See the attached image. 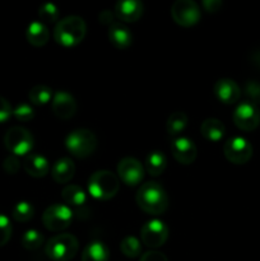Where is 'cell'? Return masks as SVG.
Here are the masks:
<instances>
[{"mask_svg": "<svg viewBox=\"0 0 260 261\" xmlns=\"http://www.w3.org/2000/svg\"><path fill=\"white\" fill-rule=\"evenodd\" d=\"M171 17L181 27H193L200 20L201 10L194 0H176L171 7Z\"/></svg>", "mask_w": 260, "mask_h": 261, "instance_id": "ba28073f", "label": "cell"}, {"mask_svg": "<svg viewBox=\"0 0 260 261\" xmlns=\"http://www.w3.org/2000/svg\"><path fill=\"white\" fill-rule=\"evenodd\" d=\"M168 227L160 219H150L143 224L140 229V240L149 249H158L163 246L168 239Z\"/></svg>", "mask_w": 260, "mask_h": 261, "instance_id": "9c48e42d", "label": "cell"}, {"mask_svg": "<svg viewBox=\"0 0 260 261\" xmlns=\"http://www.w3.org/2000/svg\"><path fill=\"white\" fill-rule=\"evenodd\" d=\"M12 216L14 221L20 222V223H25V222L31 221L35 216V208L28 201H19L14 205L12 211Z\"/></svg>", "mask_w": 260, "mask_h": 261, "instance_id": "4316f807", "label": "cell"}, {"mask_svg": "<svg viewBox=\"0 0 260 261\" xmlns=\"http://www.w3.org/2000/svg\"><path fill=\"white\" fill-rule=\"evenodd\" d=\"M109 40L111 42V45L114 47L119 48V50H122V48H126L132 45L133 41V35L130 32L129 28L121 22H115L112 23L109 27Z\"/></svg>", "mask_w": 260, "mask_h": 261, "instance_id": "ac0fdd59", "label": "cell"}, {"mask_svg": "<svg viewBox=\"0 0 260 261\" xmlns=\"http://www.w3.org/2000/svg\"><path fill=\"white\" fill-rule=\"evenodd\" d=\"M214 94L217 98L226 105H233L241 97V88L239 84L229 78L218 79L214 84Z\"/></svg>", "mask_w": 260, "mask_h": 261, "instance_id": "2e32d148", "label": "cell"}, {"mask_svg": "<svg viewBox=\"0 0 260 261\" xmlns=\"http://www.w3.org/2000/svg\"><path fill=\"white\" fill-rule=\"evenodd\" d=\"M188 124V115L184 111H175L168 116L167 122H166V130L171 137H177L186 129Z\"/></svg>", "mask_w": 260, "mask_h": 261, "instance_id": "cb8c5ba5", "label": "cell"}, {"mask_svg": "<svg viewBox=\"0 0 260 261\" xmlns=\"http://www.w3.org/2000/svg\"><path fill=\"white\" fill-rule=\"evenodd\" d=\"M139 261H168V259L163 252L157 251V250H150V251L144 252Z\"/></svg>", "mask_w": 260, "mask_h": 261, "instance_id": "d590c367", "label": "cell"}, {"mask_svg": "<svg viewBox=\"0 0 260 261\" xmlns=\"http://www.w3.org/2000/svg\"><path fill=\"white\" fill-rule=\"evenodd\" d=\"M117 177L127 186H137L144 178L145 168L134 157H124L117 165Z\"/></svg>", "mask_w": 260, "mask_h": 261, "instance_id": "7c38bea8", "label": "cell"}, {"mask_svg": "<svg viewBox=\"0 0 260 261\" xmlns=\"http://www.w3.org/2000/svg\"><path fill=\"white\" fill-rule=\"evenodd\" d=\"M232 119L240 130L252 132L260 125V110L252 102L244 101L235 109Z\"/></svg>", "mask_w": 260, "mask_h": 261, "instance_id": "8fae6325", "label": "cell"}, {"mask_svg": "<svg viewBox=\"0 0 260 261\" xmlns=\"http://www.w3.org/2000/svg\"><path fill=\"white\" fill-rule=\"evenodd\" d=\"M79 250V242L74 234L60 233L51 237L45 247V252L53 261H70Z\"/></svg>", "mask_w": 260, "mask_h": 261, "instance_id": "5b68a950", "label": "cell"}, {"mask_svg": "<svg viewBox=\"0 0 260 261\" xmlns=\"http://www.w3.org/2000/svg\"><path fill=\"white\" fill-rule=\"evenodd\" d=\"M13 115H14V117L18 121L27 122L31 121V120L35 117V110L32 109L31 105L22 102V103L17 105V106L13 109Z\"/></svg>", "mask_w": 260, "mask_h": 261, "instance_id": "1f68e13d", "label": "cell"}, {"mask_svg": "<svg viewBox=\"0 0 260 261\" xmlns=\"http://www.w3.org/2000/svg\"><path fill=\"white\" fill-rule=\"evenodd\" d=\"M3 168H4V171L8 175H15V173H18V171L20 168V162L17 155H8L4 160V162H3Z\"/></svg>", "mask_w": 260, "mask_h": 261, "instance_id": "836d02e7", "label": "cell"}, {"mask_svg": "<svg viewBox=\"0 0 260 261\" xmlns=\"http://www.w3.org/2000/svg\"><path fill=\"white\" fill-rule=\"evenodd\" d=\"M110 251L101 241H93L84 247L82 261H109Z\"/></svg>", "mask_w": 260, "mask_h": 261, "instance_id": "7402d4cb", "label": "cell"}, {"mask_svg": "<svg viewBox=\"0 0 260 261\" xmlns=\"http://www.w3.org/2000/svg\"><path fill=\"white\" fill-rule=\"evenodd\" d=\"M43 234L36 229H28L22 236V246L28 251H35L43 245Z\"/></svg>", "mask_w": 260, "mask_h": 261, "instance_id": "f1b7e54d", "label": "cell"}, {"mask_svg": "<svg viewBox=\"0 0 260 261\" xmlns=\"http://www.w3.org/2000/svg\"><path fill=\"white\" fill-rule=\"evenodd\" d=\"M13 115V109L10 102L7 98L0 96V124L8 121Z\"/></svg>", "mask_w": 260, "mask_h": 261, "instance_id": "e575fe53", "label": "cell"}, {"mask_svg": "<svg viewBox=\"0 0 260 261\" xmlns=\"http://www.w3.org/2000/svg\"><path fill=\"white\" fill-rule=\"evenodd\" d=\"M171 153L173 158L181 165H191L196 160L198 149L195 143L186 137H178L171 143Z\"/></svg>", "mask_w": 260, "mask_h": 261, "instance_id": "4fadbf2b", "label": "cell"}, {"mask_svg": "<svg viewBox=\"0 0 260 261\" xmlns=\"http://www.w3.org/2000/svg\"><path fill=\"white\" fill-rule=\"evenodd\" d=\"M166 167H167V158L163 154V152L154 150V152H150L145 158V171L153 177L162 175Z\"/></svg>", "mask_w": 260, "mask_h": 261, "instance_id": "603a6c76", "label": "cell"}, {"mask_svg": "<svg viewBox=\"0 0 260 261\" xmlns=\"http://www.w3.org/2000/svg\"><path fill=\"white\" fill-rule=\"evenodd\" d=\"M119 177L111 171H96L88 178L89 194L98 200H110L119 193Z\"/></svg>", "mask_w": 260, "mask_h": 261, "instance_id": "3957f363", "label": "cell"}, {"mask_svg": "<svg viewBox=\"0 0 260 261\" xmlns=\"http://www.w3.org/2000/svg\"><path fill=\"white\" fill-rule=\"evenodd\" d=\"M244 93L254 105H260V82L250 79L244 84Z\"/></svg>", "mask_w": 260, "mask_h": 261, "instance_id": "4dcf8cb0", "label": "cell"}, {"mask_svg": "<svg viewBox=\"0 0 260 261\" xmlns=\"http://www.w3.org/2000/svg\"><path fill=\"white\" fill-rule=\"evenodd\" d=\"M138 206L148 214H163L168 208V195L163 186L155 181H148L143 184L135 195Z\"/></svg>", "mask_w": 260, "mask_h": 261, "instance_id": "6da1fadb", "label": "cell"}, {"mask_svg": "<svg viewBox=\"0 0 260 261\" xmlns=\"http://www.w3.org/2000/svg\"><path fill=\"white\" fill-rule=\"evenodd\" d=\"M4 145L12 154L27 155L35 145L32 133L23 126H13L5 133Z\"/></svg>", "mask_w": 260, "mask_h": 261, "instance_id": "8992f818", "label": "cell"}, {"mask_svg": "<svg viewBox=\"0 0 260 261\" xmlns=\"http://www.w3.org/2000/svg\"><path fill=\"white\" fill-rule=\"evenodd\" d=\"M73 221V212L65 204H51L42 214V223L51 232H60L68 228Z\"/></svg>", "mask_w": 260, "mask_h": 261, "instance_id": "52a82bcc", "label": "cell"}, {"mask_svg": "<svg viewBox=\"0 0 260 261\" xmlns=\"http://www.w3.org/2000/svg\"><path fill=\"white\" fill-rule=\"evenodd\" d=\"M115 19H116V17H115V13L111 12V10H109V9H103L98 14L99 23H101V24H103V25H109V27H110L112 23L116 22Z\"/></svg>", "mask_w": 260, "mask_h": 261, "instance_id": "8d00e7d4", "label": "cell"}, {"mask_svg": "<svg viewBox=\"0 0 260 261\" xmlns=\"http://www.w3.org/2000/svg\"><path fill=\"white\" fill-rule=\"evenodd\" d=\"M75 175V163L69 157H63L54 163L51 176L58 184H66Z\"/></svg>", "mask_w": 260, "mask_h": 261, "instance_id": "d6986e66", "label": "cell"}, {"mask_svg": "<svg viewBox=\"0 0 260 261\" xmlns=\"http://www.w3.org/2000/svg\"><path fill=\"white\" fill-rule=\"evenodd\" d=\"M53 97V89L48 86H45V84H37V86L32 87L28 92L30 101L33 105H38V106H42V105L50 102Z\"/></svg>", "mask_w": 260, "mask_h": 261, "instance_id": "484cf974", "label": "cell"}, {"mask_svg": "<svg viewBox=\"0 0 260 261\" xmlns=\"http://www.w3.org/2000/svg\"><path fill=\"white\" fill-rule=\"evenodd\" d=\"M87 33V24L79 15H69L55 24L54 37L60 45L73 47L84 40Z\"/></svg>", "mask_w": 260, "mask_h": 261, "instance_id": "7a4b0ae2", "label": "cell"}, {"mask_svg": "<svg viewBox=\"0 0 260 261\" xmlns=\"http://www.w3.org/2000/svg\"><path fill=\"white\" fill-rule=\"evenodd\" d=\"M223 153L227 161L233 165H245L252 157V145L244 137L229 138L223 145Z\"/></svg>", "mask_w": 260, "mask_h": 261, "instance_id": "30bf717a", "label": "cell"}, {"mask_svg": "<svg viewBox=\"0 0 260 261\" xmlns=\"http://www.w3.org/2000/svg\"><path fill=\"white\" fill-rule=\"evenodd\" d=\"M61 196H63V200L68 204V206H81L87 200L84 190L79 185H75V184H69V185H66L63 189V191H61Z\"/></svg>", "mask_w": 260, "mask_h": 261, "instance_id": "d4e9b609", "label": "cell"}, {"mask_svg": "<svg viewBox=\"0 0 260 261\" xmlns=\"http://www.w3.org/2000/svg\"><path fill=\"white\" fill-rule=\"evenodd\" d=\"M12 223L10 219L4 214H0V247L7 245L12 237Z\"/></svg>", "mask_w": 260, "mask_h": 261, "instance_id": "d6a6232c", "label": "cell"}, {"mask_svg": "<svg viewBox=\"0 0 260 261\" xmlns=\"http://www.w3.org/2000/svg\"><path fill=\"white\" fill-rule=\"evenodd\" d=\"M120 250L126 257H138L142 254V245L140 241L134 236H126L120 242Z\"/></svg>", "mask_w": 260, "mask_h": 261, "instance_id": "83f0119b", "label": "cell"}, {"mask_svg": "<svg viewBox=\"0 0 260 261\" xmlns=\"http://www.w3.org/2000/svg\"><path fill=\"white\" fill-rule=\"evenodd\" d=\"M203 8L208 13H216L218 10H221V8L223 7V2L222 0H204Z\"/></svg>", "mask_w": 260, "mask_h": 261, "instance_id": "74e56055", "label": "cell"}, {"mask_svg": "<svg viewBox=\"0 0 260 261\" xmlns=\"http://www.w3.org/2000/svg\"><path fill=\"white\" fill-rule=\"evenodd\" d=\"M98 145L96 134L89 129H75L65 138V147L74 157L87 158L93 154Z\"/></svg>", "mask_w": 260, "mask_h": 261, "instance_id": "277c9868", "label": "cell"}, {"mask_svg": "<svg viewBox=\"0 0 260 261\" xmlns=\"http://www.w3.org/2000/svg\"><path fill=\"white\" fill-rule=\"evenodd\" d=\"M38 17L42 20V23H58L60 12L59 8L53 3H45L38 9Z\"/></svg>", "mask_w": 260, "mask_h": 261, "instance_id": "f546056e", "label": "cell"}, {"mask_svg": "<svg viewBox=\"0 0 260 261\" xmlns=\"http://www.w3.org/2000/svg\"><path fill=\"white\" fill-rule=\"evenodd\" d=\"M23 168L30 176L36 178L45 177L50 171V163L48 160L42 154L38 153H30L24 157L23 161Z\"/></svg>", "mask_w": 260, "mask_h": 261, "instance_id": "e0dca14e", "label": "cell"}, {"mask_svg": "<svg viewBox=\"0 0 260 261\" xmlns=\"http://www.w3.org/2000/svg\"><path fill=\"white\" fill-rule=\"evenodd\" d=\"M144 5L139 0H120L115 4V17L120 22L133 23L142 18Z\"/></svg>", "mask_w": 260, "mask_h": 261, "instance_id": "9a60e30c", "label": "cell"}, {"mask_svg": "<svg viewBox=\"0 0 260 261\" xmlns=\"http://www.w3.org/2000/svg\"><path fill=\"white\" fill-rule=\"evenodd\" d=\"M251 63L254 64L256 68H260V50H255L254 53L251 54V58H250Z\"/></svg>", "mask_w": 260, "mask_h": 261, "instance_id": "f35d334b", "label": "cell"}, {"mask_svg": "<svg viewBox=\"0 0 260 261\" xmlns=\"http://www.w3.org/2000/svg\"><path fill=\"white\" fill-rule=\"evenodd\" d=\"M78 110L75 98L66 91H58L53 97V112L60 120H69Z\"/></svg>", "mask_w": 260, "mask_h": 261, "instance_id": "5bb4252c", "label": "cell"}, {"mask_svg": "<svg viewBox=\"0 0 260 261\" xmlns=\"http://www.w3.org/2000/svg\"><path fill=\"white\" fill-rule=\"evenodd\" d=\"M25 38L35 47H42L50 40V32H48L47 25L40 20H33L27 27Z\"/></svg>", "mask_w": 260, "mask_h": 261, "instance_id": "ffe728a7", "label": "cell"}, {"mask_svg": "<svg viewBox=\"0 0 260 261\" xmlns=\"http://www.w3.org/2000/svg\"><path fill=\"white\" fill-rule=\"evenodd\" d=\"M200 133L209 142H219L224 137L226 127L223 122L214 117L205 119L200 125Z\"/></svg>", "mask_w": 260, "mask_h": 261, "instance_id": "44dd1931", "label": "cell"}]
</instances>
